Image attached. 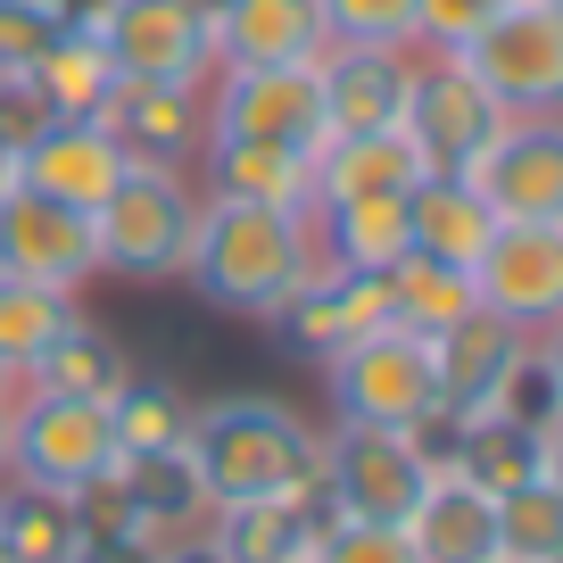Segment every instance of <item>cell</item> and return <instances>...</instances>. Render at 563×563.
Segmentation results:
<instances>
[{"mask_svg":"<svg viewBox=\"0 0 563 563\" xmlns=\"http://www.w3.org/2000/svg\"><path fill=\"white\" fill-rule=\"evenodd\" d=\"M191 473L208 506H265V497H316L323 481V431L282 398L232 389L191 406Z\"/></svg>","mask_w":563,"mask_h":563,"instance_id":"6da1fadb","label":"cell"},{"mask_svg":"<svg viewBox=\"0 0 563 563\" xmlns=\"http://www.w3.org/2000/svg\"><path fill=\"white\" fill-rule=\"evenodd\" d=\"M323 265L316 249V216H282V208H241V199H199V232L183 282L208 307L249 323H274L282 307L299 299V282Z\"/></svg>","mask_w":563,"mask_h":563,"instance_id":"7a4b0ae2","label":"cell"},{"mask_svg":"<svg viewBox=\"0 0 563 563\" xmlns=\"http://www.w3.org/2000/svg\"><path fill=\"white\" fill-rule=\"evenodd\" d=\"M199 183L191 166H124L117 191L91 208V241H100V274L117 282H175L199 232Z\"/></svg>","mask_w":563,"mask_h":563,"instance_id":"3957f363","label":"cell"},{"mask_svg":"<svg viewBox=\"0 0 563 563\" xmlns=\"http://www.w3.org/2000/svg\"><path fill=\"white\" fill-rule=\"evenodd\" d=\"M440 481V448L431 431H373V422H332L323 431V506L332 522H398L422 506V489Z\"/></svg>","mask_w":563,"mask_h":563,"instance_id":"277c9868","label":"cell"},{"mask_svg":"<svg viewBox=\"0 0 563 563\" xmlns=\"http://www.w3.org/2000/svg\"><path fill=\"white\" fill-rule=\"evenodd\" d=\"M340 422H373V431H440V349L406 323H382L356 349L323 365Z\"/></svg>","mask_w":563,"mask_h":563,"instance_id":"5b68a950","label":"cell"},{"mask_svg":"<svg viewBox=\"0 0 563 563\" xmlns=\"http://www.w3.org/2000/svg\"><path fill=\"white\" fill-rule=\"evenodd\" d=\"M75 25H91L117 84L208 91V75H216V34H208L199 0H84Z\"/></svg>","mask_w":563,"mask_h":563,"instance_id":"8992f818","label":"cell"},{"mask_svg":"<svg viewBox=\"0 0 563 563\" xmlns=\"http://www.w3.org/2000/svg\"><path fill=\"white\" fill-rule=\"evenodd\" d=\"M506 133V108L489 100L456 51H415V91H406V141L422 150L431 175H473L481 150Z\"/></svg>","mask_w":563,"mask_h":563,"instance_id":"52a82bcc","label":"cell"},{"mask_svg":"<svg viewBox=\"0 0 563 563\" xmlns=\"http://www.w3.org/2000/svg\"><path fill=\"white\" fill-rule=\"evenodd\" d=\"M117 464V431H108V406L84 398H42L18 389V431H9V481H42V489H91V481Z\"/></svg>","mask_w":563,"mask_h":563,"instance_id":"ba28073f","label":"cell"},{"mask_svg":"<svg viewBox=\"0 0 563 563\" xmlns=\"http://www.w3.org/2000/svg\"><path fill=\"white\" fill-rule=\"evenodd\" d=\"M456 58L489 84V100L506 117H563V18H547L539 0H514Z\"/></svg>","mask_w":563,"mask_h":563,"instance_id":"9c48e42d","label":"cell"},{"mask_svg":"<svg viewBox=\"0 0 563 563\" xmlns=\"http://www.w3.org/2000/svg\"><path fill=\"white\" fill-rule=\"evenodd\" d=\"M208 133L323 150V91L316 67H216L208 75Z\"/></svg>","mask_w":563,"mask_h":563,"instance_id":"30bf717a","label":"cell"},{"mask_svg":"<svg viewBox=\"0 0 563 563\" xmlns=\"http://www.w3.org/2000/svg\"><path fill=\"white\" fill-rule=\"evenodd\" d=\"M473 290L497 323H514L530 340L547 323H563V224H497L473 265Z\"/></svg>","mask_w":563,"mask_h":563,"instance_id":"8fae6325","label":"cell"},{"mask_svg":"<svg viewBox=\"0 0 563 563\" xmlns=\"http://www.w3.org/2000/svg\"><path fill=\"white\" fill-rule=\"evenodd\" d=\"M0 274L51 282V290H84V282H100L91 216L58 208V199L25 191V183H9V191H0Z\"/></svg>","mask_w":563,"mask_h":563,"instance_id":"7c38bea8","label":"cell"},{"mask_svg":"<svg viewBox=\"0 0 563 563\" xmlns=\"http://www.w3.org/2000/svg\"><path fill=\"white\" fill-rule=\"evenodd\" d=\"M473 191L497 224H563V117H506L473 166Z\"/></svg>","mask_w":563,"mask_h":563,"instance_id":"4fadbf2b","label":"cell"},{"mask_svg":"<svg viewBox=\"0 0 563 563\" xmlns=\"http://www.w3.org/2000/svg\"><path fill=\"white\" fill-rule=\"evenodd\" d=\"M440 349V422H481V415H506L514 382L530 373V332L497 323L489 307L456 323V332L431 340Z\"/></svg>","mask_w":563,"mask_h":563,"instance_id":"5bb4252c","label":"cell"},{"mask_svg":"<svg viewBox=\"0 0 563 563\" xmlns=\"http://www.w3.org/2000/svg\"><path fill=\"white\" fill-rule=\"evenodd\" d=\"M323 91V141L340 133H398L406 91H415V51H373V42H332L316 58Z\"/></svg>","mask_w":563,"mask_h":563,"instance_id":"9a60e30c","label":"cell"},{"mask_svg":"<svg viewBox=\"0 0 563 563\" xmlns=\"http://www.w3.org/2000/svg\"><path fill=\"white\" fill-rule=\"evenodd\" d=\"M389 323V282L382 274H349V265H316V274L299 282V299L274 316V332L290 340L299 356H316V365H332L340 349H356L365 332H382Z\"/></svg>","mask_w":563,"mask_h":563,"instance_id":"2e32d148","label":"cell"},{"mask_svg":"<svg viewBox=\"0 0 563 563\" xmlns=\"http://www.w3.org/2000/svg\"><path fill=\"white\" fill-rule=\"evenodd\" d=\"M117 175H124V150H117V133H108L100 117H51L18 150V183L25 191L58 199V208H84V216L117 191Z\"/></svg>","mask_w":563,"mask_h":563,"instance_id":"e0dca14e","label":"cell"},{"mask_svg":"<svg viewBox=\"0 0 563 563\" xmlns=\"http://www.w3.org/2000/svg\"><path fill=\"white\" fill-rule=\"evenodd\" d=\"M199 191H208V199H241V208L316 216V150L208 133V150H199Z\"/></svg>","mask_w":563,"mask_h":563,"instance_id":"ac0fdd59","label":"cell"},{"mask_svg":"<svg viewBox=\"0 0 563 563\" xmlns=\"http://www.w3.org/2000/svg\"><path fill=\"white\" fill-rule=\"evenodd\" d=\"M216 67H316L332 51L316 0H216Z\"/></svg>","mask_w":563,"mask_h":563,"instance_id":"d6986e66","label":"cell"},{"mask_svg":"<svg viewBox=\"0 0 563 563\" xmlns=\"http://www.w3.org/2000/svg\"><path fill=\"white\" fill-rule=\"evenodd\" d=\"M100 124L117 133L124 166H191L199 150H208V91L117 84V100L100 108Z\"/></svg>","mask_w":563,"mask_h":563,"instance_id":"ffe728a7","label":"cell"},{"mask_svg":"<svg viewBox=\"0 0 563 563\" xmlns=\"http://www.w3.org/2000/svg\"><path fill=\"white\" fill-rule=\"evenodd\" d=\"M440 473L473 481L481 497H506L522 481H547V422H514V415H481V422H440Z\"/></svg>","mask_w":563,"mask_h":563,"instance_id":"44dd1931","label":"cell"},{"mask_svg":"<svg viewBox=\"0 0 563 563\" xmlns=\"http://www.w3.org/2000/svg\"><path fill=\"white\" fill-rule=\"evenodd\" d=\"M431 175L422 150L398 133H340L316 150V208H349V199H406L415 183Z\"/></svg>","mask_w":563,"mask_h":563,"instance_id":"7402d4cb","label":"cell"},{"mask_svg":"<svg viewBox=\"0 0 563 563\" xmlns=\"http://www.w3.org/2000/svg\"><path fill=\"white\" fill-rule=\"evenodd\" d=\"M332 522V506L316 497H265V506H216L208 539L224 547V563H316V539Z\"/></svg>","mask_w":563,"mask_h":563,"instance_id":"603a6c76","label":"cell"},{"mask_svg":"<svg viewBox=\"0 0 563 563\" xmlns=\"http://www.w3.org/2000/svg\"><path fill=\"white\" fill-rule=\"evenodd\" d=\"M489 232H497V208L473 191V175H422L406 191V241H415V257H440V265L473 274Z\"/></svg>","mask_w":563,"mask_h":563,"instance_id":"cb8c5ba5","label":"cell"},{"mask_svg":"<svg viewBox=\"0 0 563 563\" xmlns=\"http://www.w3.org/2000/svg\"><path fill=\"white\" fill-rule=\"evenodd\" d=\"M406 539H415L422 563H497V497L440 473L422 489V506L406 514Z\"/></svg>","mask_w":563,"mask_h":563,"instance_id":"d4e9b609","label":"cell"},{"mask_svg":"<svg viewBox=\"0 0 563 563\" xmlns=\"http://www.w3.org/2000/svg\"><path fill=\"white\" fill-rule=\"evenodd\" d=\"M133 382V356L117 349V340L100 332V323H84L75 316L67 332L51 340V349L25 365V382L18 389H42V398H84V406H108L117 389Z\"/></svg>","mask_w":563,"mask_h":563,"instance_id":"484cf974","label":"cell"},{"mask_svg":"<svg viewBox=\"0 0 563 563\" xmlns=\"http://www.w3.org/2000/svg\"><path fill=\"white\" fill-rule=\"evenodd\" d=\"M0 539L18 563H75V547L91 539L84 506L67 489H42V481H0Z\"/></svg>","mask_w":563,"mask_h":563,"instance_id":"4316f807","label":"cell"},{"mask_svg":"<svg viewBox=\"0 0 563 563\" xmlns=\"http://www.w3.org/2000/svg\"><path fill=\"white\" fill-rule=\"evenodd\" d=\"M316 249L323 265L349 274H389L406 257V199H349V208H316Z\"/></svg>","mask_w":563,"mask_h":563,"instance_id":"83f0119b","label":"cell"},{"mask_svg":"<svg viewBox=\"0 0 563 563\" xmlns=\"http://www.w3.org/2000/svg\"><path fill=\"white\" fill-rule=\"evenodd\" d=\"M382 282H389V323H406V332H422V340L456 332V323L481 307V290H473V274H464V265L415 257V249H406Z\"/></svg>","mask_w":563,"mask_h":563,"instance_id":"f1b7e54d","label":"cell"},{"mask_svg":"<svg viewBox=\"0 0 563 563\" xmlns=\"http://www.w3.org/2000/svg\"><path fill=\"white\" fill-rule=\"evenodd\" d=\"M25 84L42 91L51 117H100V108L117 100V67H108V51L91 42V25H67V34L25 67Z\"/></svg>","mask_w":563,"mask_h":563,"instance_id":"f546056e","label":"cell"},{"mask_svg":"<svg viewBox=\"0 0 563 563\" xmlns=\"http://www.w3.org/2000/svg\"><path fill=\"white\" fill-rule=\"evenodd\" d=\"M108 431H117V456H175V448L191 440V398H183L175 382L133 373V382L108 398Z\"/></svg>","mask_w":563,"mask_h":563,"instance_id":"4dcf8cb0","label":"cell"},{"mask_svg":"<svg viewBox=\"0 0 563 563\" xmlns=\"http://www.w3.org/2000/svg\"><path fill=\"white\" fill-rule=\"evenodd\" d=\"M84 316L75 307V290H51V282H18V274H0V365L25 382V365H34L42 349H51L67 323Z\"/></svg>","mask_w":563,"mask_h":563,"instance_id":"1f68e13d","label":"cell"},{"mask_svg":"<svg viewBox=\"0 0 563 563\" xmlns=\"http://www.w3.org/2000/svg\"><path fill=\"white\" fill-rule=\"evenodd\" d=\"M563 555V497L547 481L497 497V563H555Z\"/></svg>","mask_w":563,"mask_h":563,"instance_id":"d6a6232c","label":"cell"},{"mask_svg":"<svg viewBox=\"0 0 563 563\" xmlns=\"http://www.w3.org/2000/svg\"><path fill=\"white\" fill-rule=\"evenodd\" d=\"M84 0H0V75H25L58 34L75 25Z\"/></svg>","mask_w":563,"mask_h":563,"instance_id":"836d02e7","label":"cell"},{"mask_svg":"<svg viewBox=\"0 0 563 563\" xmlns=\"http://www.w3.org/2000/svg\"><path fill=\"white\" fill-rule=\"evenodd\" d=\"M332 42H373V51H415V0H316Z\"/></svg>","mask_w":563,"mask_h":563,"instance_id":"e575fe53","label":"cell"},{"mask_svg":"<svg viewBox=\"0 0 563 563\" xmlns=\"http://www.w3.org/2000/svg\"><path fill=\"white\" fill-rule=\"evenodd\" d=\"M514 0H415V51H464L481 42Z\"/></svg>","mask_w":563,"mask_h":563,"instance_id":"d590c367","label":"cell"},{"mask_svg":"<svg viewBox=\"0 0 563 563\" xmlns=\"http://www.w3.org/2000/svg\"><path fill=\"white\" fill-rule=\"evenodd\" d=\"M316 563H422L398 522H323Z\"/></svg>","mask_w":563,"mask_h":563,"instance_id":"8d00e7d4","label":"cell"},{"mask_svg":"<svg viewBox=\"0 0 563 563\" xmlns=\"http://www.w3.org/2000/svg\"><path fill=\"white\" fill-rule=\"evenodd\" d=\"M51 124V108H42V91L25 84V75H0V141L9 150H25V141Z\"/></svg>","mask_w":563,"mask_h":563,"instance_id":"74e56055","label":"cell"},{"mask_svg":"<svg viewBox=\"0 0 563 563\" xmlns=\"http://www.w3.org/2000/svg\"><path fill=\"white\" fill-rule=\"evenodd\" d=\"M75 563H158V547L124 539V530H91V539L75 547Z\"/></svg>","mask_w":563,"mask_h":563,"instance_id":"f35d334b","label":"cell"},{"mask_svg":"<svg viewBox=\"0 0 563 563\" xmlns=\"http://www.w3.org/2000/svg\"><path fill=\"white\" fill-rule=\"evenodd\" d=\"M530 356H539V373H547V398H555V422H563V323H547V332L530 340Z\"/></svg>","mask_w":563,"mask_h":563,"instance_id":"ab89813d","label":"cell"},{"mask_svg":"<svg viewBox=\"0 0 563 563\" xmlns=\"http://www.w3.org/2000/svg\"><path fill=\"white\" fill-rule=\"evenodd\" d=\"M158 563H224V547L208 539V530H191V539H175V547H158Z\"/></svg>","mask_w":563,"mask_h":563,"instance_id":"60d3db41","label":"cell"},{"mask_svg":"<svg viewBox=\"0 0 563 563\" xmlns=\"http://www.w3.org/2000/svg\"><path fill=\"white\" fill-rule=\"evenodd\" d=\"M9 431H18V389H0V481H9Z\"/></svg>","mask_w":563,"mask_h":563,"instance_id":"b9f144b4","label":"cell"},{"mask_svg":"<svg viewBox=\"0 0 563 563\" xmlns=\"http://www.w3.org/2000/svg\"><path fill=\"white\" fill-rule=\"evenodd\" d=\"M547 489L563 497V422H555V431H547Z\"/></svg>","mask_w":563,"mask_h":563,"instance_id":"7bdbcfd3","label":"cell"},{"mask_svg":"<svg viewBox=\"0 0 563 563\" xmlns=\"http://www.w3.org/2000/svg\"><path fill=\"white\" fill-rule=\"evenodd\" d=\"M9 183H18V150H9V141H0V191H9Z\"/></svg>","mask_w":563,"mask_h":563,"instance_id":"ee69618b","label":"cell"},{"mask_svg":"<svg viewBox=\"0 0 563 563\" xmlns=\"http://www.w3.org/2000/svg\"><path fill=\"white\" fill-rule=\"evenodd\" d=\"M0 389H18V373H9V365H0Z\"/></svg>","mask_w":563,"mask_h":563,"instance_id":"f6af8a7d","label":"cell"},{"mask_svg":"<svg viewBox=\"0 0 563 563\" xmlns=\"http://www.w3.org/2000/svg\"><path fill=\"white\" fill-rule=\"evenodd\" d=\"M539 9H547V18H563V0H539Z\"/></svg>","mask_w":563,"mask_h":563,"instance_id":"bcb514c9","label":"cell"},{"mask_svg":"<svg viewBox=\"0 0 563 563\" xmlns=\"http://www.w3.org/2000/svg\"><path fill=\"white\" fill-rule=\"evenodd\" d=\"M0 563H18V555H9V539H0Z\"/></svg>","mask_w":563,"mask_h":563,"instance_id":"7dc6e473","label":"cell"},{"mask_svg":"<svg viewBox=\"0 0 563 563\" xmlns=\"http://www.w3.org/2000/svg\"><path fill=\"white\" fill-rule=\"evenodd\" d=\"M199 9H208V18H216V0H199Z\"/></svg>","mask_w":563,"mask_h":563,"instance_id":"c3c4849f","label":"cell"},{"mask_svg":"<svg viewBox=\"0 0 563 563\" xmlns=\"http://www.w3.org/2000/svg\"><path fill=\"white\" fill-rule=\"evenodd\" d=\"M555 563H563V555H555Z\"/></svg>","mask_w":563,"mask_h":563,"instance_id":"681fc988","label":"cell"}]
</instances>
